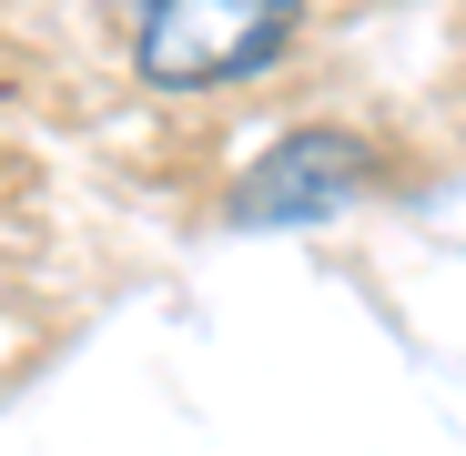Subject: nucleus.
Segmentation results:
<instances>
[{"label": "nucleus", "instance_id": "1", "mask_svg": "<svg viewBox=\"0 0 466 456\" xmlns=\"http://www.w3.org/2000/svg\"><path fill=\"white\" fill-rule=\"evenodd\" d=\"M304 0H142L132 21V61L163 92H203V82H244L284 51Z\"/></svg>", "mask_w": 466, "mask_h": 456}, {"label": "nucleus", "instance_id": "2", "mask_svg": "<svg viewBox=\"0 0 466 456\" xmlns=\"http://www.w3.org/2000/svg\"><path fill=\"white\" fill-rule=\"evenodd\" d=\"M365 183H375V163H365L355 132H294V142H274L264 163L233 183V223H325Z\"/></svg>", "mask_w": 466, "mask_h": 456}]
</instances>
